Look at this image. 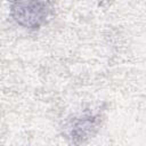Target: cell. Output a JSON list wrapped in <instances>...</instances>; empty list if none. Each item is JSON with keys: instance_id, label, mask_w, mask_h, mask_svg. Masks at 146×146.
Returning a JSON list of instances; mask_svg holds the SVG:
<instances>
[{"instance_id": "6da1fadb", "label": "cell", "mask_w": 146, "mask_h": 146, "mask_svg": "<svg viewBox=\"0 0 146 146\" xmlns=\"http://www.w3.org/2000/svg\"><path fill=\"white\" fill-rule=\"evenodd\" d=\"M10 11L17 24L35 30L48 22L52 8L49 0H13Z\"/></svg>"}, {"instance_id": "7a4b0ae2", "label": "cell", "mask_w": 146, "mask_h": 146, "mask_svg": "<svg viewBox=\"0 0 146 146\" xmlns=\"http://www.w3.org/2000/svg\"><path fill=\"white\" fill-rule=\"evenodd\" d=\"M97 122L98 117L92 114H86L74 119L70 125V137L73 140H84L90 135H92L97 127Z\"/></svg>"}]
</instances>
